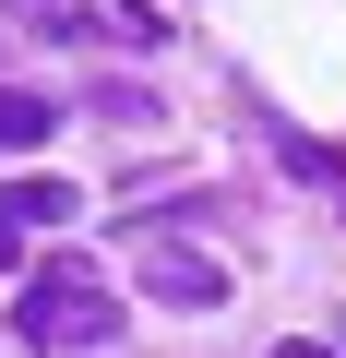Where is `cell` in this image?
Here are the masks:
<instances>
[{
	"label": "cell",
	"instance_id": "cell-7",
	"mask_svg": "<svg viewBox=\"0 0 346 358\" xmlns=\"http://www.w3.org/2000/svg\"><path fill=\"white\" fill-rule=\"evenodd\" d=\"M13 263H24V227H13V215H0V275H13Z\"/></svg>",
	"mask_w": 346,
	"mask_h": 358
},
{
	"label": "cell",
	"instance_id": "cell-2",
	"mask_svg": "<svg viewBox=\"0 0 346 358\" xmlns=\"http://www.w3.org/2000/svg\"><path fill=\"white\" fill-rule=\"evenodd\" d=\"M131 275H143V299H180V310H215V299H227V275H215L192 239H167V227L131 239Z\"/></svg>",
	"mask_w": 346,
	"mask_h": 358
},
{
	"label": "cell",
	"instance_id": "cell-6",
	"mask_svg": "<svg viewBox=\"0 0 346 358\" xmlns=\"http://www.w3.org/2000/svg\"><path fill=\"white\" fill-rule=\"evenodd\" d=\"M275 155H287L298 179H346V155H334V143H310V131H287V120H275Z\"/></svg>",
	"mask_w": 346,
	"mask_h": 358
},
{
	"label": "cell",
	"instance_id": "cell-5",
	"mask_svg": "<svg viewBox=\"0 0 346 358\" xmlns=\"http://www.w3.org/2000/svg\"><path fill=\"white\" fill-rule=\"evenodd\" d=\"M48 131H60V108H48V96H24V84H0V155H36Z\"/></svg>",
	"mask_w": 346,
	"mask_h": 358
},
{
	"label": "cell",
	"instance_id": "cell-4",
	"mask_svg": "<svg viewBox=\"0 0 346 358\" xmlns=\"http://www.w3.org/2000/svg\"><path fill=\"white\" fill-rule=\"evenodd\" d=\"M0 215H13V227H72L84 203H72V179H13V192H0Z\"/></svg>",
	"mask_w": 346,
	"mask_h": 358
},
{
	"label": "cell",
	"instance_id": "cell-3",
	"mask_svg": "<svg viewBox=\"0 0 346 358\" xmlns=\"http://www.w3.org/2000/svg\"><path fill=\"white\" fill-rule=\"evenodd\" d=\"M0 13H13V36H36V48H72L96 13H84V0H0Z\"/></svg>",
	"mask_w": 346,
	"mask_h": 358
},
{
	"label": "cell",
	"instance_id": "cell-1",
	"mask_svg": "<svg viewBox=\"0 0 346 358\" xmlns=\"http://www.w3.org/2000/svg\"><path fill=\"white\" fill-rule=\"evenodd\" d=\"M13 322H24V346L60 358V346H108V334H120V299H108V275H84V263H36Z\"/></svg>",
	"mask_w": 346,
	"mask_h": 358
},
{
	"label": "cell",
	"instance_id": "cell-8",
	"mask_svg": "<svg viewBox=\"0 0 346 358\" xmlns=\"http://www.w3.org/2000/svg\"><path fill=\"white\" fill-rule=\"evenodd\" d=\"M275 358H334V346H275Z\"/></svg>",
	"mask_w": 346,
	"mask_h": 358
}]
</instances>
